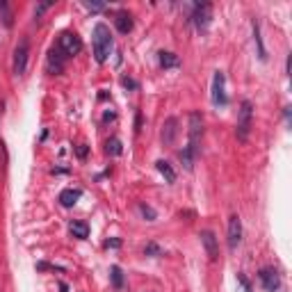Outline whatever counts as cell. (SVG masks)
<instances>
[{
  "mask_svg": "<svg viewBox=\"0 0 292 292\" xmlns=\"http://www.w3.org/2000/svg\"><path fill=\"white\" fill-rule=\"evenodd\" d=\"M110 278H112V285H114L117 290H121V288H124V274H121V270H119L117 265L110 270Z\"/></svg>",
  "mask_w": 292,
  "mask_h": 292,
  "instance_id": "22",
  "label": "cell"
},
{
  "mask_svg": "<svg viewBox=\"0 0 292 292\" xmlns=\"http://www.w3.org/2000/svg\"><path fill=\"white\" fill-rule=\"evenodd\" d=\"M121 84H124V87H128V89H137V83H135V80H130V78H121Z\"/></svg>",
  "mask_w": 292,
  "mask_h": 292,
  "instance_id": "26",
  "label": "cell"
},
{
  "mask_svg": "<svg viewBox=\"0 0 292 292\" xmlns=\"http://www.w3.org/2000/svg\"><path fill=\"white\" fill-rule=\"evenodd\" d=\"M69 230L73 233V237H80V240L89 237V226H87L84 222H71L69 224Z\"/></svg>",
  "mask_w": 292,
  "mask_h": 292,
  "instance_id": "17",
  "label": "cell"
},
{
  "mask_svg": "<svg viewBox=\"0 0 292 292\" xmlns=\"http://www.w3.org/2000/svg\"><path fill=\"white\" fill-rule=\"evenodd\" d=\"M144 253H146V256H153L155 258V256H162V249L155 242H148V244H146V249H144Z\"/></svg>",
  "mask_w": 292,
  "mask_h": 292,
  "instance_id": "23",
  "label": "cell"
},
{
  "mask_svg": "<svg viewBox=\"0 0 292 292\" xmlns=\"http://www.w3.org/2000/svg\"><path fill=\"white\" fill-rule=\"evenodd\" d=\"M48 71L53 73V76H57V73H62L64 71V55L60 53V48H50L48 53Z\"/></svg>",
  "mask_w": 292,
  "mask_h": 292,
  "instance_id": "12",
  "label": "cell"
},
{
  "mask_svg": "<svg viewBox=\"0 0 292 292\" xmlns=\"http://www.w3.org/2000/svg\"><path fill=\"white\" fill-rule=\"evenodd\" d=\"M253 42H256V46H258V57L260 60H267V50H265V46H263V37H260V23L258 21H253Z\"/></svg>",
  "mask_w": 292,
  "mask_h": 292,
  "instance_id": "16",
  "label": "cell"
},
{
  "mask_svg": "<svg viewBox=\"0 0 292 292\" xmlns=\"http://www.w3.org/2000/svg\"><path fill=\"white\" fill-rule=\"evenodd\" d=\"M57 48L64 57H76L80 50H83V39L76 35V32H62L60 39H57Z\"/></svg>",
  "mask_w": 292,
  "mask_h": 292,
  "instance_id": "4",
  "label": "cell"
},
{
  "mask_svg": "<svg viewBox=\"0 0 292 292\" xmlns=\"http://www.w3.org/2000/svg\"><path fill=\"white\" fill-rule=\"evenodd\" d=\"M28 57H30V39L23 37L14 48V73L16 76H23V73H25V69H28Z\"/></svg>",
  "mask_w": 292,
  "mask_h": 292,
  "instance_id": "6",
  "label": "cell"
},
{
  "mask_svg": "<svg viewBox=\"0 0 292 292\" xmlns=\"http://www.w3.org/2000/svg\"><path fill=\"white\" fill-rule=\"evenodd\" d=\"M258 278H260V283H263V288L267 292H276L281 288V274L274 267H263L258 271Z\"/></svg>",
  "mask_w": 292,
  "mask_h": 292,
  "instance_id": "7",
  "label": "cell"
},
{
  "mask_svg": "<svg viewBox=\"0 0 292 292\" xmlns=\"http://www.w3.org/2000/svg\"><path fill=\"white\" fill-rule=\"evenodd\" d=\"M84 155H87V146H80L78 148V158H84Z\"/></svg>",
  "mask_w": 292,
  "mask_h": 292,
  "instance_id": "29",
  "label": "cell"
},
{
  "mask_svg": "<svg viewBox=\"0 0 292 292\" xmlns=\"http://www.w3.org/2000/svg\"><path fill=\"white\" fill-rule=\"evenodd\" d=\"M112 46H114V39H112V32L105 23H96L94 25V57H96L98 64L107 62V57L112 53Z\"/></svg>",
  "mask_w": 292,
  "mask_h": 292,
  "instance_id": "1",
  "label": "cell"
},
{
  "mask_svg": "<svg viewBox=\"0 0 292 292\" xmlns=\"http://www.w3.org/2000/svg\"><path fill=\"white\" fill-rule=\"evenodd\" d=\"M201 244L203 249H206V253H208L210 260H217L219 258V242H217V235L212 233V230H201Z\"/></svg>",
  "mask_w": 292,
  "mask_h": 292,
  "instance_id": "9",
  "label": "cell"
},
{
  "mask_svg": "<svg viewBox=\"0 0 292 292\" xmlns=\"http://www.w3.org/2000/svg\"><path fill=\"white\" fill-rule=\"evenodd\" d=\"M139 212H142V215H144L146 219H148V222H153V219H155V210H153V208H148L146 203H142V206H139Z\"/></svg>",
  "mask_w": 292,
  "mask_h": 292,
  "instance_id": "24",
  "label": "cell"
},
{
  "mask_svg": "<svg viewBox=\"0 0 292 292\" xmlns=\"http://www.w3.org/2000/svg\"><path fill=\"white\" fill-rule=\"evenodd\" d=\"M0 19H2V25L5 28H12L14 25V16H12V9L5 0H0Z\"/></svg>",
  "mask_w": 292,
  "mask_h": 292,
  "instance_id": "19",
  "label": "cell"
},
{
  "mask_svg": "<svg viewBox=\"0 0 292 292\" xmlns=\"http://www.w3.org/2000/svg\"><path fill=\"white\" fill-rule=\"evenodd\" d=\"M83 196V189H73V188H66V189H62L60 192V203H62L64 208H73L78 203V199Z\"/></svg>",
  "mask_w": 292,
  "mask_h": 292,
  "instance_id": "14",
  "label": "cell"
},
{
  "mask_svg": "<svg viewBox=\"0 0 292 292\" xmlns=\"http://www.w3.org/2000/svg\"><path fill=\"white\" fill-rule=\"evenodd\" d=\"M105 151H107L110 155H121L124 148H121V142H119L117 137H110L107 142H105Z\"/></svg>",
  "mask_w": 292,
  "mask_h": 292,
  "instance_id": "20",
  "label": "cell"
},
{
  "mask_svg": "<svg viewBox=\"0 0 292 292\" xmlns=\"http://www.w3.org/2000/svg\"><path fill=\"white\" fill-rule=\"evenodd\" d=\"M237 283L242 285V290H244V292H251V285H249V281H247V276L237 274Z\"/></svg>",
  "mask_w": 292,
  "mask_h": 292,
  "instance_id": "25",
  "label": "cell"
},
{
  "mask_svg": "<svg viewBox=\"0 0 292 292\" xmlns=\"http://www.w3.org/2000/svg\"><path fill=\"white\" fill-rule=\"evenodd\" d=\"M210 98H212V105H215V107H226V105H229V96H226V76H224V71H215Z\"/></svg>",
  "mask_w": 292,
  "mask_h": 292,
  "instance_id": "5",
  "label": "cell"
},
{
  "mask_svg": "<svg viewBox=\"0 0 292 292\" xmlns=\"http://www.w3.org/2000/svg\"><path fill=\"white\" fill-rule=\"evenodd\" d=\"M178 158H181L183 167L188 169V171H192V167H194V155L189 153L188 148H183V151H178Z\"/></svg>",
  "mask_w": 292,
  "mask_h": 292,
  "instance_id": "21",
  "label": "cell"
},
{
  "mask_svg": "<svg viewBox=\"0 0 292 292\" xmlns=\"http://www.w3.org/2000/svg\"><path fill=\"white\" fill-rule=\"evenodd\" d=\"M201 137H203V117L201 112H192L189 114V144L185 148L194 155V160L201 153V148H199L201 146Z\"/></svg>",
  "mask_w": 292,
  "mask_h": 292,
  "instance_id": "2",
  "label": "cell"
},
{
  "mask_svg": "<svg viewBox=\"0 0 292 292\" xmlns=\"http://www.w3.org/2000/svg\"><path fill=\"white\" fill-rule=\"evenodd\" d=\"M240 242H242V222L237 215H233L229 219V249H237Z\"/></svg>",
  "mask_w": 292,
  "mask_h": 292,
  "instance_id": "10",
  "label": "cell"
},
{
  "mask_svg": "<svg viewBox=\"0 0 292 292\" xmlns=\"http://www.w3.org/2000/svg\"><path fill=\"white\" fill-rule=\"evenodd\" d=\"M105 247H107V249H119V247H121V240H117V237H114V240H107Z\"/></svg>",
  "mask_w": 292,
  "mask_h": 292,
  "instance_id": "28",
  "label": "cell"
},
{
  "mask_svg": "<svg viewBox=\"0 0 292 292\" xmlns=\"http://www.w3.org/2000/svg\"><path fill=\"white\" fill-rule=\"evenodd\" d=\"M176 135H178V119L176 117H169L167 121H165V125H162V142L167 146L174 144Z\"/></svg>",
  "mask_w": 292,
  "mask_h": 292,
  "instance_id": "11",
  "label": "cell"
},
{
  "mask_svg": "<svg viewBox=\"0 0 292 292\" xmlns=\"http://www.w3.org/2000/svg\"><path fill=\"white\" fill-rule=\"evenodd\" d=\"M210 19H212V7H210L208 2H196L194 5V14H192V21L199 30H206L208 28Z\"/></svg>",
  "mask_w": 292,
  "mask_h": 292,
  "instance_id": "8",
  "label": "cell"
},
{
  "mask_svg": "<svg viewBox=\"0 0 292 292\" xmlns=\"http://www.w3.org/2000/svg\"><path fill=\"white\" fill-rule=\"evenodd\" d=\"M251 121H253V105H251V101H242L240 112H237V125H235V135L240 142L249 139Z\"/></svg>",
  "mask_w": 292,
  "mask_h": 292,
  "instance_id": "3",
  "label": "cell"
},
{
  "mask_svg": "<svg viewBox=\"0 0 292 292\" xmlns=\"http://www.w3.org/2000/svg\"><path fill=\"white\" fill-rule=\"evenodd\" d=\"M158 60H160L162 69H176V66L181 64L178 55H176V53H169V50H160V53H158Z\"/></svg>",
  "mask_w": 292,
  "mask_h": 292,
  "instance_id": "15",
  "label": "cell"
},
{
  "mask_svg": "<svg viewBox=\"0 0 292 292\" xmlns=\"http://www.w3.org/2000/svg\"><path fill=\"white\" fill-rule=\"evenodd\" d=\"M155 167H158V171H160V174L167 178V183H174L176 181V171L171 169V165H169L167 160H158V162H155Z\"/></svg>",
  "mask_w": 292,
  "mask_h": 292,
  "instance_id": "18",
  "label": "cell"
},
{
  "mask_svg": "<svg viewBox=\"0 0 292 292\" xmlns=\"http://www.w3.org/2000/svg\"><path fill=\"white\" fill-rule=\"evenodd\" d=\"M84 7L91 12H98V9H103V2H84Z\"/></svg>",
  "mask_w": 292,
  "mask_h": 292,
  "instance_id": "27",
  "label": "cell"
},
{
  "mask_svg": "<svg viewBox=\"0 0 292 292\" xmlns=\"http://www.w3.org/2000/svg\"><path fill=\"white\" fill-rule=\"evenodd\" d=\"M114 25H117V30L121 32V35H128V32L132 30V25H135L132 14L130 12H117V16H114Z\"/></svg>",
  "mask_w": 292,
  "mask_h": 292,
  "instance_id": "13",
  "label": "cell"
}]
</instances>
